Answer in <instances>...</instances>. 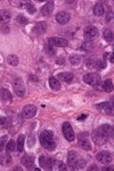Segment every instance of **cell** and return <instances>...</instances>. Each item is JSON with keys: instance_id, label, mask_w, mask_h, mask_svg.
<instances>
[{"instance_id": "1", "label": "cell", "mask_w": 114, "mask_h": 171, "mask_svg": "<svg viewBox=\"0 0 114 171\" xmlns=\"http://www.w3.org/2000/svg\"><path fill=\"white\" fill-rule=\"evenodd\" d=\"M41 145L48 150H54L56 148V143L54 140V133L50 130H46L40 134Z\"/></svg>"}, {"instance_id": "2", "label": "cell", "mask_w": 114, "mask_h": 171, "mask_svg": "<svg viewBox=\"0 0 114 171\" xmlns=\"http://www.w3.org/2000/svg\"><path fill=\"white\" fill-rule=\"evenodd\" d=\"M98 36H99V31L94 25H88L83 30V37L87 41H92V40L96 39Z\"/></svg>"}, {"instance_id": "3", "label": "cell", "mask_w": 114, "mask_h": 171, "mask_svg": "<svg viewBox=\"0 0 114 171\" xmlns=\"http://www.w3.org/2000/svg\"><path fill=\"white\" fill-rule=\"evenodd\" d=\"M83 80H85L87 84L92 86H99L100 85V76L98 74H88L83 77Z\"/></svg>"}, {"instance_id": "4", "label": "cell", "mask_w": 114, "mask_h": 171, "mask_svg": "<svg viewBox=\"0 0 114 171\" xmlns=\"http://www.w3.org/2000/svg\"><path fill=\"white\" fill-rule=\"evenodd\" d=\"M14 90H15V93H16L17 97H24V94H25V86H24L22 78H16L15 79V82H14Z\"/></svg>"}, {"instance_id": "5", "label": "cell", "mask_w": 114, "mask_h": 171, "mask_svg": "<svg viewBox=\"0 0 114 171\" xmlns=\"http://www.w3.org/2000/svg\"><path fill=\"white\" fill-rule=\"evenodd\" d=\"M63 134H64V137L66 138L68 141H73L74 140L73 129H72V126H71V124L68 122H65L63 124Z\"/></svg>"}, {"instance_id": "6", "label": "cell", "mask_w": 114, "mask_h": 171, "mask_svg": "<svg viewBox=\"0 0 114 171\" xmlns=\"http://www.w3.org/2000/svg\"><path fill=\"white\" fill-rule=\"evenodd\" d=\"M48 44L52 47H66L68 45V40L59 37H51L48 39Z\"/></svg>"}, {"instance_id": "7", "label": "cell", "mask_w": 114, "mask_h": 171, "mask_svg": "<svg viewBox=\"0 0 114 171\" xmlns=\"http://www.w3.org/2000/svg\"><path fill=\"white\" fill-rule=\"evenodd\" d=\"M91 139H92V141L96 144V145H104L108 140L107 138L104 137L98 130H96V131H94L91 133Z\"/></svg>"}, {"instance_id": "8", "label": "cell", "mask_w": 114, "mask_h": 171, "mask_svg": "<svg viewBox=\"0 0 114 171\" xmlns=\"http://www.w3.org/2000/svg\"><path fill=\"white\" fill-rule=\"evenodd\" d=\"M96 157L100 163H104V164H108V163L112 162V154L108 153V152H105V150L97 153Z\"/></svg>"}, {"instance_id": "9", "label": "cell", "mask_w": 114, "mask_h": 171, "mask_svg": "<svg viewBox=\"0 0 114 171\" xmlns=\"http://www.w3.org/2000/svg\"><path fill=\"white\" fill-rule=\"evenodd\" d=\"M37 115V107L33 105H28L23 108V116L25 118H32Z\"/></svg>"}, {"instance_id": "10", "label": "cell", "mask_w": 114, "mask_h": 171, "mask_svg": "<svg viewBox=\"0 0 114 171\" xmlns=\"http://www.w3.org/2000/svg\"><path fill=\"white\" fill-rule=\"evenodd\" d=\"M87 66L97 69V70H102V69L106 68V62L104 60H89L87 62Z\"/></svg>"}, {"instance_id": "11", "label": "cell", "mask_w": 114, "mask_h": 171, "mask_svg": "<svg viewBox=\"0 0 114 171\" xmlns=\"http://www.w3.org/2000/svg\"><path fill=\"white\" fill-rule=\"evenodd\" d=\"M96 108L98 110H100L102 113L106 115H112L113 114V108H112V106H111V103L110 102H102V103H98L96 106Z\"/></svg>"}, {"instance_id": "12", "label": "cell", "mask_w": 114, "mask_h": 171, "mask_svg": "<svg viewBox=\"0 0 114 171\" xmlns=\"http://www.w3.org/2000/svg\"><path fill=\"white\" fill-rule=\"evenodd\" d=\"M39 163L41 168H44V169H47V170H51L52 169V163H54V161L49 159V157H46L44 155H41L39 157Z\"/></svg>"}, {"instance_id": "13", "label": "cell", "mask_w": 114, "mask_h": 171, "mask_svg": "<svg viewBox=\"0 0 114 171\" xmlns=\"http://www.w3.org/2000/svg\"><path fill=\"white\" fill-rule=\"evenodd\" d=\"M80 160V156L75 152L73 150H71V152H68V166H71V168H75L76 166V163H78V161Z\"/></svg>"}, {"instance_id": "14", "label": "cell", "mask_w": 114, "mask_h": 171, "mask_svg": "<svg viewBox=\"0 0 114 171\" xmlns=\"http://www.w3.org/2000/svg\"><path fill=\"white\" fill-rule=\"evenodd\" d=\"M98 131L102 133L104 137H106L107 139L113 137V127L111 125H107V124H104L102 125L99 129H98Z\"/></svg>"}, {"instance_id": "15", "label": "cell", "mask_w": 114, "mask_h": 171, "mask_svg": "<svg viewBox=\"0 0 114 171\" xmlns=\"http://www.w3.org/2000/svg\"><path fill=\"white\" fill-rule=\"evenodd\" d=\"M79 146L86 149V150H90L91 149L90 141L87 137V134H80L79 136Z\"/></svg>"}, {"instance_id": "16", "label": "cell", "mask_w": 114, "mask_h": 171, "mask_svg": "<svg viewBox=\"0 0 114 171\" xmlns=\"http://www.w3.org/2000/svg\"><path fill=\"white\" fill-rule=\"evenodd\" d=\"M56 21L59 24H66L70 21V14L66 11H59L56 15Z\"/></svg>"}, {"instance_id": "17", "label": "cell", "mask_w": 114, "mask_h": 171, "mask_svg": "<svg viewBox=\"0 0 114 171\" xmlns=\"http://www.w3.org/2000/svg\"><path fill=\"white\" fill-rule=\"evenodd\" d=\"M52 11H54V2H52V1L46 2V5L42 6V8H41V13H42V15H45V16L50 15L51 13H52Z\"/></svg>"}, {"instance_id": "18", "label": "cell", "mask_w": 114, "mask_h": 171, "mask_svg": "<svg viewBox=\"0 0 114 171\" xmlns=\"http://www.w3.org/2000/svg\"><path fill=\"white\" fill-rule=\"evenodd\" d=\"M21 162H22V164L25 168H28V169H31V168H33L34 166V160L33 157H31V156H28V155H24L22 157V160H21Z\"/></svg>"}, {"instance_id": "19", "label": "cell", "mask_w": 114, "mask_h": 171, "mask_svg": "<svg viewBox=\"0 0 114 171\" xmlns=\"http://www.w3.org/2000/svg\"><path fill=\"white\" fill-rule=\"evenodd\" d=\"M47 30V25H46L45 22H38L33 28L34 34H42Z\"/></svg>"}, {"instance_id": "20", "label": "cell", "mask_w": 114, "mask_h": 171, "mask_svg": "<svg viewBox=\"0 0 114 171\" xmlns=\"http://www.w3.org/2000/svg\"><path fill=\"white\" fill-rule=\"evenodd\" d=\"M58 78L63 82H65V83H71V82H73L74 76L71 73H61L58 75Z\"/></svg>"}, {"instance_id": "21", "label": "cell", "mask_w": 114, "mask_h": 171, "mask_svg": "<svg viewBox=\"0 0 114 171\" xmlns=\"http://www.w3.org/2000/svg\"><path fill=\"white\" fill-rule=\"evenodd\" d=\"M49 86H50V89L52 91H59V89H61V83H59V80L55 78V77H50L49 78Z\"/></svg>"}, {"instance_id": "22", "label": "cell", "mask_w": 114, "mask_h": 171, "mask_svg": "<svg viewBox=\"0 0 114 171\" xmlns=\"http://www.w3.org/2000/svg\"><path fill=\"white\" fill-rule=\"evenodd\" d=\"M9 20H10L9 11H6V9L0 11V23H7L9 22Z\"/></svg>"}, {"instance_id": "23", "label": "cell", "mask_w": 114, "mask_h": 171, "mask_svg": "<svg viewBox=\"0 0 114 171\" xmlns=\"http://www.w3.org/2000/svg\"><path fill=\"white\" fill-rule=\"evenodd\" d=\"M104 6H103V4H100V2H97L96 5H95V7H94V14L96 15V16H102V15H104Z\"/></svg>"}, {"instance_id": "24", "label": "cell", "mask_w": 114, "mask_h": 171, "mask_svg": "<svg viewBox=\"0 0 114 171\" xmlns=\"http://www.w3.org/2000/svg\"><path fill=\"white\" fill-rule=\"evenodd\" d=\"M11 163V157L9 156V153L5 155H0V164L2 166H9Z\"/></svg>"}, {"instance_id": "25", "label": "cell", "mask_w": 114, "mask_h": 171, "mask_svg": "<svg viewBox=\"0 0 114 171\" xmlns=\"http://www.w3.org/2000/svg\"><path fill=\"white\" fill-rule=\"evenodd\" d=\"M103 36H104L105 40H107L108 43H112V41H113V31H112L111 29H108V28L105 29L104 32H103Z\"/></svg>"}, {"instance_id": "26", "label": "cell", "mask_w": 114, "mask_h": 171, "mask_svg": "<svg viewBox=\"0 0 114 171\" xmlns=\"http://www.w3.org/2000/svg\"><path fill=\"white\" fill-rule=\"evenodd\" d=\"M0 95H1L2 101H5V102H9V101H11V94L8 90L4 89V90L1 91V94H0Z\"/></svg>"}, {"instance_id": "27", "label": "cell", "mask_w": 114, "mask_h": 171, "mask_svg": "<svg viewBox=\"0 0 114 171\" xmlns=\"http://www.w3.org/2000/svg\"><path fill=\"white\" fill-rule=\"evenodd\" d=\"M103 89H104V91L110 93V92L113 91V82L111 79H106L104 82V84H103Z\"/></svg>"}, {"instance_id": "28", "label": "cell", "mask_w": 114, "mask_h": 171, "mask_svg": "<svg viewBox=\"0 0 114 171\" xmlns=\"http://www.w3.org/2000/svg\"><path fill=\"white\" fill-rule=\"evenodd\" d=\"M24 140H25V137L21 134L18 139H17V143H16V148L18 152H23V148H24Z\"/></svg>"}, {"instance_id": "29", "label": "cell", "mask_w": 114, "mask_h": 171, "mask_svg": "<svg viewBox=\"0 0 114 171\" xmlns=\"http://www.w3.org/2000/svg\"><path fill=\"white\" fill-rule=\"evenodd\" d=\"M7 62L9 63L10 66H17L18 62H20V60H18V57L16 55L10 54V55H8V57H7Z\"/></svg>"}, {"instance_id": "30", "label": "cell", "mask_w": 114, "mask_h": 171, "mask_svg": "<svg viewBox=\"0 0 114 171\" xmlns=\"http://www.w3.org/2000/svg\"><path fill=\"white\" fill-rule=\"evenodd\" d=\"M70 62L73 66H76V64H79L81 62V56L78 55V54H73V55L70 56Z\"/></svg>"}, {"instance_id": "31", "label": "cell", "mask_w": 114, "mask_h": 171, "mask_svg": "<svg viewBox=\"0 0 114 171\" xmlns=\"http://www.w3.org/2000/svg\"><path fill=\"white\" fill-rule=\"evenodd\" d=\"M15 149H16V143H15L14 140H9V141L7 143V147H6L7 153H11V152H14Z\"/></svg>"}, {"instance_id": "32", "label": "cell", "mask_w": 114, "mask_h": 171, "mask_svg": "<svg viewBox=\"0 0 114 171\" xmlns=\"http://www.w3.org/2000/svg\"><path fill=\"white\" fill-rule=\"evenodd\" d=\"M81 48L83 50V51H91L92 48H94V44H92V41H83L82 43V45H81Z\"/></svg>"}, {"instance_id": "33", "label": "cell", "mask_w": 114, "mask_h": 171, "mask_svg": "<svg viewBox=\"0 0 114 171\" xmlns=\"http://www.w3.org/2000/svg\"><path fill=\"white\" fill-rule=\"evenodd\" d=\"M45 52L48 54V55H50V56H52V55H55V54H56V50H55V47L50 46L49 44H47V45L45 46Z\"/></svg>"}, {"instance_id": "34", "label": "cell", "mask_w": 114, "mask_h": 171, "mask_svg": "<svg viewBox=\"0 0 114 171\" xmlns=\"http://www.w3.org/2000/svg\"><path fill=\"white\" fill-rule=\"evenodd\" d=\"M25 8H26L28 13H31V14H34V13H35V7L33 6L32 2H25Z\"/></svg>"}, {"instance_id": "35", "label": "cell", "mask_w": 114, "mask_h": 171, "mask_svg": "<svg viewBox=\"0 0 114 171\" xmlns=\"http://www.w3.org/2000/svg\"><path fill=\"white\" fill-rule=\"evenodd\" d=\"M7 140H8V137H7V136H4V137L0 138V152L5 148V145L6 143H7Z\"/></svg>"}, {"instance_id": "36", "label": "cell", "mask_w": 114, "mask_h": 171, "mask_svg": "<svg viewBox=\"0 0 114 171\" xmlns=\"http://www.w3.org/2000/svg\"><path fill=\"white\" fill-rule=\"evenodd\" d=\"M16 21L18 23H21V24H26V23L28 22V18H26V17H24L23 15H18V16L16 17Z\"/></svg>"}, {"instance_id": "37", "label": "cell", "mask_w": 114, "mask_h": 171, "mask_svg": "<svg viewBox=\"0 0 114 171\" xmlns=\"http://www.w3.org/2000/svg\"><path fill=\"white\" fill-rule=\"evenodd\" d=\"M34 140H35V139H34V134L33 133H31V134H30V137H28V141H30V143H28V146H33Z\"/></svg>"}, {"instance_id": "38", "label": "cell", "mask_w": 114, "mask_h": 171, "mask_svg": "<svg viewBox=\"0 0 114 171\" xmlns=\"http://www.w3.org/2000/svg\"><path fill=\"white\" fill-rule=\"evenodd\" d=\"M57 166H58V170H62V171L63 170H68V169H66V166H65L63 162H61V161L57 163Z\"/></svg>"}, {"instance_id": "39", "label": "cell", "mask_w": 114, "mask_h": 171, "mask_svg": "<svg viewBox=\"0 0 114 171\" xmlns=\"http://www.w3.org/2000/svg\"><path fill=\"white\" fill-rule=\"evenodd\" d=\"M56 63H57V64H65V59L59 57V59H57V60H56Z\"/></svg>"}, {"instance_id": "40", "label": "cell", "mask_w": 114, "mask_h": 171, "mask_svg": "<svg viewBox=\"0 0 114 171\" xmlns=\"http://www.w3.org/2000/svg\"><path fill=\"white\" fill-rule=\"evenodd\" d=\"M111 18H112V11H108V14H107V16H106V21H110V20H111Z\"/></svg>"}, {"instance_id": "41", "label": "cell", "mask_w": 114, "mask_h": 171, "mask_svg": "<svg viewBox=\"0 0 114 171\" xmlns=\"http://www.w3.org/2000/svg\"><path fill=\"white\" fill-rule=\"evenodd\" d=\"M88 170H92V171H96V170H98V168H97L96 166H90V168L88 169Z\"/></svg>"}, {"instance_id": "42", "label": "cell", "mask_w": 114, "mask_h": 171, "mask_svg": "<svg viewBox=\"0 0 114 171\" xmlns=\"http://www.w3.org/2000/svg\"><path fill=\"white\" fill-rule=\"evenodd\" d=\"M5 122H6V118H5V117H0V125L5 124Z\"/></svg>"}, {"instance_id": "43", "label": "cell", "mask_w": 114, "mask_h": 171, "mask_svg": "<svg viewBox=\"0 0 114 171\" xmlns=\"http://www.w3.org/2000/svg\"><path fill=\"white\" fill-rule=\"evenodd\" d=\"M102 170H103V171H108V170H112V168H108V166H105V168H103Z\"/></svg>"}, {"instance_id": "44", "label": "cell", "mask_w": 114, "mask_h": 171, "mask_svg": "<svg viewBox=\"0 0 114 171\" xmlns=\"http://www.w3.org/2000/svg\"><path fill=\"white\" fill-rule=\"evenodd\" d=\"M86 117H87V115H83V116H80V117H78V120L81 121V120H85Z\"/></svg>"}, {"instance_id": "45", "label": "cell", "mask_w": 114, "mask_h": 171, "mask_svg": "<svg viewBox=\"0 0 114 171\" xmlns=\"http://www.w3.org/2000/svg\"><path fill=\"white\" fill-rule=\"evenodd\" d=\"M114 55H113V53H112V54H111V59H110V60H111V62H114Z\"/></svg>"}, {"instance_id": "46", "label": "cell", "mask_w": 114, "mask_h": 171, "mask_svg": "<svg viewBox=\"0 0 114 171\" xmlns=\"http://www.w3.org/2000/svg\"><path fill=\"white\" fill-rule=\"evenodd\" d=\"M14 170H15V171H17V170H20V171H21V170H22V169H21V166H15V169H14Z\"/></svg>"}]
</instances>
